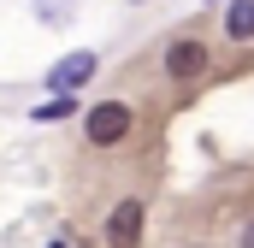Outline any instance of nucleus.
Here are the masks:
<instances>
[{"label": "nucleus", "mask_w": 254, "mask_h": 248, "mask_svg": "<svg viewBox=\"0 0 254 248\" xmlns=\"http://www.w3.org/2000/svg\"><path fill=\"white\" fill-rule=\"evenodd\" d=\"M130 124H136V119H130L125 101H101V107L83 119V130H89L95 148H113V142H125V136H130Z\"/></svg>", "instance_id": "f257e3e1"}, {"label": "nucleus", "mask_w": 254, "mask_h": 248, "mask_svg": "<svg viewBox=\"0 0 254 248\" xmlns=\"http://www.w3.org/2000/svg\"><path fill=\"white\" fill-rule=\"evenodd\" d=\"M95 77V54H65L54 71H48V83H54V95H77L83 83Z\"/></svg>", "instance_id": "f03ea898"}, {"label": "nucleus", "mask_w": 254, "mask_h": 248, "mask_svg": "<svg viewBox=\"0 0 254 248\" xmlns=\"http://www.w3.org/2000/svg\"><path fill=\"white\" fill-rule=\"evenodd\" d=\"M107 243H113V248H136V243H142V201H119V207H113Z\"/></svg>", "instance_id": "7ed1b4c3"}, {"label": "nucleus", "mask_w": 254, "mask_h": 248, "mask_svg": "<svg viewBox=\"0 0 254 248\" xmlns=\"http://www.w3.org/2000/svg\"><path fill=\"white\" fill-rule=\"evenodd\" d=\"M166 71H172V77H201V71H207V48H201V42H172V48H166Z\"/></svg>", "instance_id": "20e7f679"}, {"label": "nucleus", "mask_w": 254, "mask_h": 248, "mask_svg": "<svg viewBox=\"0 0 254 248\" xmlns=\"http://www.w3.org/2000/svg\"><path fill=\"white\" fill-rule=\"evenodd\" d=\"M225 36L231 42H254V0H231L225 6Z\"/></svg>", "instance_id": "39448f33"}, {"label": "nucleus", "mask_w": 254, "mask_h": 248, "mask_svg": "<svg viewBox=\"0 0 254 248\" xmlns=\"http://www.w3.org/2000/svg\"><path fill=\"white\" fill-rule=\"evenodd\" d=\"M71 12H77V0H36V18H42L48 30H60V24H71Z\"/></svg>", "instance_id": "423d86ee"}, {"label": "nucleus", "mask_w": 254, "mask_h": 248, "mask_svg": "<svg viewBox=\"0 0 254 248\" xmlns=\"http://www.w3.org/2000/svg\"><path fill=\"white\" fill-rule=\"evenodd\" d=\"M36 119H42V124H54V119H77V95H60V101H48Z\"/></svg>", "instance_id": "0eeeda50"}, {"label": "nucleus", "mask_w": 254, "mask_h": 248, "mask_svg": "<svg viewBox=\"0 0 254 248\" xmlns=\"http://www.w3.org/2000/svg\"><path fill=\"white\" fill-rule=\"evenodd\" d=\"M243 248H254V225H249V231H243Z\"/></svg>", "instance_id": "6e6552de"}, {"label": "nucleus", "mask_w": 254, "mask_h": 248, "mask_svg": "<svg viewBox=\"0 0 254 248\" xmlns=\"http://www.w3.org/2000/svg\"><path fill=\"white\" fill-rule=\"evenodd\" d=\"M54 248H65V243H54Z\"/></svg>", "instance_id": "1a4fd4ad"}]
</instances>
